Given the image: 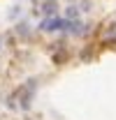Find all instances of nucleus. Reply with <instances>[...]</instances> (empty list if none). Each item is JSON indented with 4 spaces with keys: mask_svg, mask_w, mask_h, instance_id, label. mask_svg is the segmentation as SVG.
Instances as JSON below:
<instances>
[{
    "mask_svg": "<svg viewBox=\"0 0 116 120\" xmlns=\"http://www.w3.org/2000/svg\"><path fill=\"white\" fill-rule=\"evenodd\" d=\"M60 26H63L60 19H51V21H44L42 23V30H58Z\"/></svg>",
    "mask_w": 116,
    "mask_h": 120,
    "instance_id": "obj_1",
    "label": "nucleus"
}]
</instances>
